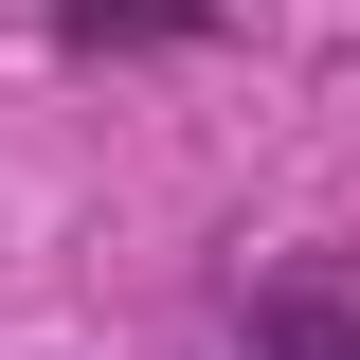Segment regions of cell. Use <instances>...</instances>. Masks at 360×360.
<instances>
[{
	"instance_id": "obj_1",
	"label": "cell",
	"mask_w": 360,
	"mask_h": 360,
	"mask_svg": "<svg viewBox=\"0 0 360 360\" xmlns=\"http://www.w3.org/2000/svg\"><path fill=\"white\" fill-rule=\"evenodd\" d=\"M234 360H360V307H342V288H270Z\"/></svg>"
},
{
	"instance_id": "obj_2",
	"label": "cell",
	"mask_w": 360,
	"mask_h": 360,
	"mask_svg": "<svg viewBox=\"0 0 360 360\" xmlns=\"http://www.w3.org/2000/svg\"><path fill=\"white\" fill-rule=\"evenodd\" d=\"M217 0H54V37L72 54H144V37H198Z\"/></svg>"
}]
</instances>
